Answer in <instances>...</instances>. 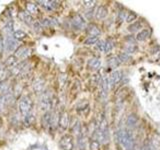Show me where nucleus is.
Here are the masks:
<instances>
[{
	"mask_svg": "<svg viewBox=\"0 0 160 150\" xmlns=\"http://www.w3.org/2000/svg\"><path fill=\"white\" fill-rule=\"evenodd\" d=\"M116 138L119 145L124 150H131L133 147V137L126 129H119L116 133Z\"/></svg>",
	"mask_w": 160,
	"mask_h": 150,
	"instance_id": "nucleus-1",
	"label": "nucleus"
},
{
	"mask_svg": "<svg viewBox=\"0 0 160 150\" xmlns=\"http://www.w3.org/2000/svg\"><path fill=\"white\" fill-rule=\"evenodd\" d=\"M53 105V97L50 91H44L39 95V108L42 112H49Z\"/></svg>",
	"mask_w": 160,
	"mask_h": 150,
	"instance_id": "nucleus-2",
	"label": "nucleus"
},
{
	"mask_svg": "<svg viewBox=\"0 0 160 150\" xmlns=\"http://www.w3.org/2000/svg\"><path fill=\"white\" fill-rule=\"evenodd\" d=\"M32 106H33V103H32V100L30 98L28 95H24L19 100V110H20V113H21L22 117L27 115L28 113L32 112Z\"/></svg>",
	"mask_w": 160,
	"mask_h": 150,
	"instance_id": "nucleus-3",
	"label": "nucleus"
},
{
	"mask_svg": "<svg viewBox=\"0 0 160 150\" xmlns=\"http://www.w3.org/2000/svg\"><path fill=\"white\" fill-rule=\"evenodd\" d=\"M4 43H5V51H6V52L15 51V50L18 48V41L13 38L12 34L5 36Z\"/></svg>",
	"mask_w": 160,
	"mask_h": 150,
	"instance_id": "nucleus-4",
	"label": "nucleus"
},
{
	"mask_svg": "<svg viewBox=\"0 0 160 150\" xmlns=\"http://www.w3.org/2000/svg\"><path fill=\"white\" fill-rule=\"evenodd\" d=\"M59 146L62 150H73L74 142L71 135H64L59 141Z\"/></svg>",
	"mask_w": 160,
	"mask_h": 150,
	"instance_id": "nucleus-5",
	"label": "nucleus"
},
{
	"mask_svg": "<svg viewBox=\"0 0 160 150\" xmlns=\"http://www.w3.org/2000/svg\"><path fill=\"white\" fill-rule=\"evenodd\" d=\"M71 25L74 29L81 30L86 27V23H85L84 18L80 14H75L71 19Z\"/></svg>",
	"mask_w": 160,
	"mask_h": 150,
	"instance_id": "nucleus-6",
	"label": "nucleus"
},
{
	"mask_svg": "<svg viewBox=\"0 0 160 150\" xmlns=\"http://www.w3.org/2000/svg\"><path fill=\"white\" fill-rule=\"evenodd\" d=\"M30 53H31V50H30L29 47L27 46H20L18 47L16 50H15L14 56L17 59H21V60H25L26 58L29 57Z\"/></svg>",
	"mask_w": 160,
	"mask_h": 150,
	"instance_id": "nucleus-7",
	"label": "nucleus"
},
{
	"mask_svg": "<svg viewBox=\"0 0 160 150\" xmlns=\"http://www.w3.org/2000/svg\"><path fill=\"white\" fill-rule=\"evenodd\" d=\"M121 79H122V72L120 71V70H115V71H113L108 77L109 86H111V87L116 86Z\"/></svg>",
	"mask_w": 160,
	"mask_h": 150,
	"instance_id": "nucleus-8",
	"label": "nucleus"
},
{
	"mask_svg": "<svg viewBox=\"0 0 160 150\" xmlns=\"http://www.w3.org/2000/svg\"><path fill=\"white\" fill-rule=\"evenodd\" d=\"M45 88V80L41 77H37L32 82V89L36 93H42Z\"/></svg>",
	"mask_w": 160,
	"mask_h": 150,
	"instance_id": "nucleus-9",
	"label": "nucleus"
},
{
	"mask_svg": "<svg viewBox=\"0 0 160 150\" xmlns=\"http://www.w3.org/2000/svg\"><path fill=\"white\" fill-rule=\"evenodd\" d=\"M70 123V119H69V115L66 111H63L60 113L59 115V123L58 126L61 130H66L69 126Z\"/></svg>",
	"mask_w": 160,
	"mask_h": 150,
	"instance_id": "nucleus-10",
	"label": "nucleus"
},
{
	"mask_svg": "<svg viewBox=\"0 0 160 150\" xmlns=\"http://www.w3.org/2000/svg\"><path fill=\"white\" fill-rule=\"evenodd\" d=\"M100 95L101 97H106L107 93H108V89H109V81H108V77L104 76L100 79Z\"/></svg>",
	"mask_w": 160,
	"mask_h": 150,
	"instance_id": "nucleus-11",
	"label": "nucleus"
},
{
	"mask_svg": "<svg viewBox=\"0 0 160 150\" xmlns=\"http://www.w3.org/2000/svg\"><path fill=\"white\" fill-rule=\"evenodd\" d=\"M37 3H39L45 10H47L49 12L57 9L59 6L58 1H46V0H43V1H37Z\"/></svg>",
	"mask_w": 160,
	"mask_h": 150,
	"instance_id": "nucleus-12",
	"label": "nucleus"
},
{
	"mask_svg": "<svg viewBox=\"0 0 160 150\" xmlns=\"http://www.w3.org/2000/svg\"><path fill=\"white\" fill-rule=\"evenodd\" d=\"M18 17L21 19L24 23H26L27 25H32L34 22V20L32 18V15H30L27 11H19Z\"/></svg>",
	"mask_w": 160,
	"mask_h": 150,
	"instance_id": "nucleus-13",
	"label": "nucleus"
},
{
	"mask_svg": "<svg viewBox=\"0 0 160 150\" xmlns=\"http://www.w3.org/2000/svg\"><path fill=\"white\" fill-rule=\"evenodd\" d=\"M40 23H41L42 27H51V26H56V25L59 24L58 20L56 18H54V17L44 18V19L41 20V21H40Z\"/></svg>",
	"mask_w": 160,
	"mask_h": 150,
	"instance_id": "nucleus-14",
	"label": "nucleus"
},
{
	"mask_svg": "<svg viewBox=\"0 0 160 150\" xmlns=\"http://www.w3.org/2000/svg\"><path fill=\"white\" fill-rule=\"evenodd\" d=\"M59 115L58 112L54 111L52 112L51 114V119H50V126H49V129L51 130H54L58 127V123H59Z\"/></svg>",
	"mask_w": 160,
	"mask_h": 150,
	"instance_id": "nucleus-15",
	"label": "nucleus"
},
{
	"mask_svg": "<svg viewBox=\"0 0 160 150\" xmlns=\"http://www.w3.org/2000/svg\"><path fill=\"white\" fill-rule=\"evenodd\" d=\"M86 31L90 36H96V37H98V35H100V33H101L99 27L95 24H89L87 26Z\"/></svg>",
	"mask_w": 160,
	"mask_h": 150,
	"instance_id": "nucleus-16",
	"label": "nucleus"
},
{
	"mask_svg": "<svg viewBox=\"0 0 160 150\" xmlns=\"http://www.w3.org/2000/svg\"><path fill=\"white\" fill-rule=\"evenodd\" d=\"M35 122V114L33 112H30L27 115L23 116V124L25 125L26 127H29L33 125Z\"/></svg>",
	"mask_w": 160,
	"mask_h": 150,
	"instance_id": "nucleus-17",
	"label": "nucleus"
},
{
	"mask_svg": "<svg viewBox=\"0 0 160 150\" xmlns=\"http://www.w3.org/2000/svg\"><path fill=\"white\" fill-rule=\"evenodd\" d=\"M101 66V61L97 57H93L91 59H89L88 61V67L91 70H98Z\"/></svg>",
	"mask_w": 160,
	"mask_h": 150,
	"instance_id": "nucleus-18",
	"label": "nucleus"
},
{
	"mask_svg": "<svg viewBox=\"0 0 160 150\" xmlns=\"http://www.w3.org/2000/svg\"><path fill=\"white\" fill-rule=\"evenodd\" d=\"M121 63L120 62V60L118 58V56H110L108 59H107V64H108V67L111 68V69H116L119 64Z\"/></svg>",
	"mask_w": 160,
	"mask_h": 150,
	"instance_id": "nucleus-19",
	"label": "nucleus"
},
{
	"mask_svg": "<svg viewBox=\"0 0 160 150\" xmlns=\"http://www.w3.org/2000/svg\"><path fill=\"white\" fill-rule=\"evenodd\" d=\"M25 8H26V11L30 14H37L38 13V7L37 4H35L34 2H26L25 3Z\"/></svg>",
	"mask_w": 160,
	"mask_h": 150,
	"instance_id": "nucleus-20",
	"label": "nucleus"
},
{
	"mask_svg": "<svg viewBox=\"0 0 160 150\" xmlns=\"http://www.w3.org/2000/svg\"><path fill=\"white\" fill-rule=\"evenodd\" d=\"M71 131L75 135H76L77 137L79 136L80 134H81V132H82V127H81V124H80V122H79V120H77V119L74 120L73 124L71 125Z\"/></svg>",
	"mask_w": 160,
	"mask_h": 150,
	"instance_id": "nucleus-21",
	"label": "nucleus"
},
{
	"mask_svg": "<svg viewBox=\"0 0 160 150\" xmlns=\"http://www.w3.org/2000/svg\"><path fill=\"white\" fill-rule=\"evenodd\" d=\"M108 15V9L103 6V5H101V6H99L97 11H96V18L97 19H104L105 17H106Z\"/></svg>",
	"mask_w": 160,
	"mask_h": 150,
	"instance_id": "nucleus-22",
	"label": "nucleus"
},
{
	"mask_svg": "<svg viewBox=\"0 0 160 150\" xmlns=\"http://www.w3.org/2000/svg\"><path fill=\"white\" fill-rule=\"evenodd\" d=\"M18 63V59L14 56V55H10V56L6 59L5 61V67H7V69H11L13 66H15Z\"/></svg>",
	"mask_w": 160,
	"mask_h": 150,
	"instance_id": "nucleus-23",
	"label": "nucleus"
},
{
	"mask_svg": "<svg viewBox=\"0 0 160 150\" xmlns=\"http://www.w3.org/2000/svg\"><path fill=\"white\" fill-rule=\"evenodd\" d=\"M11 91V86L7 81L0 82V95H5Z\"/></svg>",
	"mask_w": 160,
	"mask_h": 150,
	"instance_id": "nucleus-24",
	"label": "nucleus"
},
{
	"mask_svg": "<svg viewBox=\"0 0 160 150\" xmlns=\"http://www.w3.org/2000/svg\"><path fill=\"white\" fill-rule=\"evenodd\" d=\"M51 114H52V112H46V113H44V115L42 116V118H41V123H42V125H43V127H45V128H49V126H50V119H51Z\"/></svg>",
	"mask_w": 160,
	"mask_h": 150,
	"instance_id": "nucleus-25",
	"label": "nucleus"
},
{
	"mask_svg": "<svg viewBox=\"0 0 160 150\" xmlns=\"http://www.w3.org/2000/svg\"><path fill=\"white\" fill-rule=\"evenodd\" d=\"M3 32L6 34V36H7V35L13 34V32H14V23H13L12 20H10V21H8L6 23V25H5L4 28H3Z\"/></svg>",
	"mask_w": 160,
	"mask_h": 150,
	"instance_id": "nucleus-26",
	"label": "nucleus"
},
{
	"mask_svg": "<svg viewBox=\"0 0 160 150\" xmlns=\"http://www.w3.org/2000/svg\"><path fill=\"white\" fill-rule=\"evenodd\" d=\"M127 125L130 127H136L138 125V118L136 115L131 114L127 118Z\"/></svg>",
	"mask_w": 160,
	"mask_h": 150,
	"instance_id": "nucleus-27",
	"label": "nucleus"
},
{
	"mask_svg": "<svg viewBox=\"0 0 160 150\" xmlns=\"http://www.w3.org/2000/svg\"><path fill=\"white\" fill-rule=\"evenodd\" d=\"M12 36H13V38H14L15 40H17V41H19V40H22V39H24L25 37H26V36H27V34L25 33V32L23 31V30L18 29V30H15V31L13 32Z\"/></svg>",
	"mask_w": 160,
	"mask_h": 150,
	"instance_id": "nucleus-28",
	"label": "nucleus"
},
{
	"mask_svg": "<svg viewBox=\"0 0 160 150\" xmlns=\"http://www.w3.org/2000/svg\"><path fill=\"white\" fill-rule=\"evenodd\" d=\"M149 30L148 29H143L141 30L136 36V39L138 40V41H144V40H146L148 37H149Z\"/></svg>",
	"mask_w": 160,
	"mask_h": 150,
	"instance_id": "nucleus-29",
	"label": "nucleus"
},
{
	"mask_svg": "<svg viewBox=\"0 0 160 150\" xmlns=\"http://www.w3.org/2000/svg\"><path fill=\"white\" fill-rule=\"evenodd\" d=\"M98 41H99L98 37H96V36H89L87 39H85L84 44H86V45H93V44H97Z\"/></svg>",
	"mask_w": 160,
	"mask_h": 150,
	"instance_id": "nucleus-30",
	"label": "nucleus"
},
{
	"mask_svg": "<svg viewBox=\"0 0 160 150\" xmlns=\"http://www.w3.org/2000/svg\"><path fill=\"white\" fill-rule=\"evenodd\" d=\"M90 150H100V143L98 140H91V142H90Z\"/></svg>",
	"mask_w": 160,
	"mask_h": 150,
	"instance_id": "nucleus-31",
	"label": "nucleus"
},
{
	"mask_svg": "<svg viewBox=\"0 0 160 150\" xmlns=\"http://www.w3.org/2000/svg\"><path fill=\"white\" fill-rule=\"evenodd\" d=\"M140 28H141V23L135 22L132 25H130V26L128 27V30L130 32H135V31H137V30H139Z\"/></svg>",
	"mask_w": 160,
	"mask_h": 150,
	"instance_id": "nucleus-32",
	"label": "nucleus"
},
{
	"mask_svg": "<svg viewBox=\"0 0 160 150\" xmlns=\"http://www.w3.org/2000/svg\"><path fill=\"white\" fill-rule=\"evenodd\" d=\"M118 58H119V60H120V62H127L128 60L130 59V56L128 55V53L123 52V53H121V54L119 55Z\"/></svg>",
	"mask_w": 160,
	"mask_h": 150,
	"instance_id": "nucleus-33",
	"label": "nucleus"
},
{
	"mask_svg": "<svg viewBox=\"0 0 160 150\" xmlns=\"http://www.w3.org/2000/svg\"><path fill=\"white\" fill-rule=\"evenodd\" d=\"M105 43H106V46H105V52L111 51L112 48H113V42L110 39H108V40L105 41Z\"/></svg>",
	"mask_w": 160,
	"mask_h": 150,
	"instance_id": "nucleus-34",
	"label": "nucleus"
},
{
	"mask_svg": "<svg viewBox=\"0 0 160 150\" xmlns=\"http://www.w3.org/2000/svg\"><path fill=\"white\" fill-rule=\"evenodd\" d=\"M83 6L86 7V8H92L95 3H96V1H92V0H86V1H83Z\"/></svg>",
	"mask_w": 160,
	"mask_h": 150,
	"instance_id": "nucleus-35",
	"label": "nucleus"
},
{
	"mask_svg": "<svg viewBox=\"0 0 160 150\" xmlns=\"http://www.w3.org/2000/svg\"><path fill=\"white\" fill-rule=\"evenodd\" d=\"M105 46H106V43H105L104 40H101V41L97 42V48L101 52H105Z\"/></svg>",
	"mask_w": 160,
	"mask_h": 150,
	"instance_id": "nucleus-36",
	"label": "nucleus"
},
{
	"mask_svg": "<svg viewBox=\"0 0 160 150\" xmlns=\"http://www.w3.org/2000/svg\"><path fill=\"white\" fill-rule=\"evenodd\" d=\"M6 107V103H5L4 96L3 95H0V114L3 112L4 108Z\"/></svg>",
	"mask_w": 160,
	"mask_h": 150,
	"instance_id": "nucleus-37",
	"label": "nucleus"
},
{
	"mask_svg": "<svg viewBox=\"0 0 160 150\" xmlns=\"http://www.w3.org/2000/svg\"><path fill=\"white\" fill-rule=\"evenodd\" d=\"M136 17H137V15H136V14L133 13V12H130V13L128 14V16L126 17V21H127L128 23H130V22L134 21V20L136 19Z\"/></svg>",
	"mask_w": 160,
	"mask_h": 150,
	"instance_id": "nucleus-38",
	"label": "nucleus"
},
{
	"mask_svg": "<svg viewBox=\"0 0 160 150\" xmlns=\"http://www.w3.org/2000/svg\"><path fill=\"white\" fill-rule=\"evenodd\" d=\"M5 50V43H4V38L2 35H0V54H2Z\"/></svg>",
	"mask_w": 160,
	"mask_h": 150,
	"instance_id": "nucleus-39",
	"label": "nucleus"
},
{
	"mask_svg": "<svg viewBox=\"0 0 160 150\" xmlns=\"http://www.w3.org/2000/svg\"><path fill=\"white\" fill-rule=\"evenodd\" d=\"M125 18H126V12L125 11H120L119 14H118V20L120 22H122L123 20H125Z\"/></svg>",
	"mask_w": 160,
	"mask_h": 150,
	"instance_id": "nucleus-40",
	"label": "nucleus"
},
{
	"mask_svg": "<svg viewBox=\"0 0 160 150\" xmlns=\"http://www.w3.org/2000/svg\"><path fill=\"white\" fill-rule=\"evenodd\" d=\"M141 150H155L154 147H153V145L152 144H150V143H146L144 145V146L141 148Z\"/></svg>",
	"mask_w": 160,
	"mask_h": 150,
	"instance_id": "nucleus-41",
	"label": "nucleus"
}]
</instances>
